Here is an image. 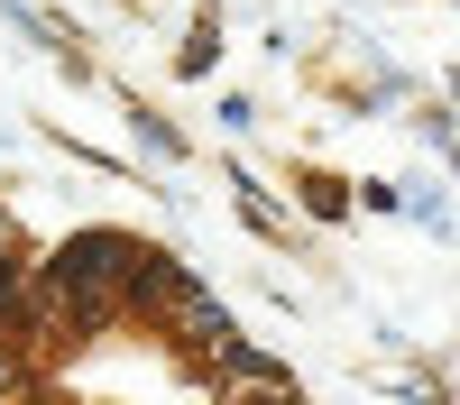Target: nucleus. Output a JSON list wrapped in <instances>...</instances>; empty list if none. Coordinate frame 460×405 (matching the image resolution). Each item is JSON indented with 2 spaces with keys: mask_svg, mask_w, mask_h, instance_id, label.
<instances>
[{
  "mask_svg": "<svg viewBox=\"0 0 460 405\" xmlns=\"http://www.w3.org/2000/svg\"><path fill=\"white\" fill-rule=\"evenodd\" d=\"M138 240H120V231H74L65 249H56V295H65V304L74 313H84V322H111V313H120L129 304V277H138Z\"/></svg>",
  "mask_w": 460,
  "mask_h": 405,
  "instance_id": "1",
  "label": "nucleus"
},
{
  "mask_svg": "<svg viewBox=\"0 0 460 405\" xmlns=\"http://www.w3.org/2000/svg\"><path fill=\"white\" fill-rule=\"evenodd\" d=\"M19 405H47V396H19Z\"/></svg>",
  "mask_w": 460,
  "mask_h": 405,
  "instance_id": "3",
  "label": "nucleus"
},
{
  "mask_svg": "<svg viewBox=\"0 0 460 405\" xmlns=\"http://www.w3.org/2000/svg\"><path fill=\"white\" fill-rule=\"evenodd\" d=\"M129 120H138V147H157V157H184V138H175L166 120H147V110H129Z\"/></svg>",
  "mask_w": 460,
  "mask_h": 405,
  "instance_id": "2",
  "label": "nucleus"
},
{
  "mask_svg": "<svg viewBox=\"0 0 460 405\" xmlns=\"http://www.w3.org/2000/svg\"><path fill=\"white\" fill-rule=\"evenodd\" d=\"M0 405H10V396H0Z\"/></svg>",
  "mask_w": 460,
  "mask_h": 405,
  "instance_id": "4",
  "label": "nucleus"
}]
</instances>
